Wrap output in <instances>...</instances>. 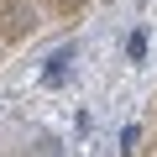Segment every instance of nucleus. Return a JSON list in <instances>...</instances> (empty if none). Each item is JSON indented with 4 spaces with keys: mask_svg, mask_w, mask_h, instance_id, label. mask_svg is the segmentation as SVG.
<instances>
[{
    "mask_svg": "<svg viewBox=\"0 0 157 157\" xmlns=\"http://www.w3.org/2000/svg\"><path fill=\"white\" fill-rule=\"evenodd\" d=\"M68 63H73V42H63L58 52H47V63H42V84H63V78H68Z\"/></svg>",
    "mask_w": 157,
    "mask_h": 157,
    "instance_id": "nucleus-1",
    "label": "nucleus"
},
{
    "mask_svg": "<svg viewBox=\"0 0 157 157\" xmlns=\"http://www.w3.org/2000/svg\"><path fill=\"white\" fill-rule=\"evenodd\" d=\"M126 58H147V32H141V26L126 37Z\"/></svg>",
    "mask_w": 157,
    "mask_h": 157,
    "instance_id": "nucleus-2",
    "label": "nucleus"
},
{
    "mask_svg": "<svg viewBox=\"0 0 157 157\" xmlns=\"http://www.w3.org/2000/svg\"><path fill=\"white\" fill-rule=\"evenodd\" d=\"M136 141H141V131H136V126H126V131H121V152H136Z\"/></svg>",
    "mask_w": 157,
    "mask_h": 157,
    "instance_id": "nucleus-3",
    "label": "nucleus"
},
{
    "mask_svg": "<svg viewBox=\"0 0 157 157\" xmlns=\"http://www.w3.org/2000/svg\"><path fill=\"white\" fill-rule=\"evenodd\" d=\"M63 6H78V0H63Z\"/></svg>",
    "mask_w": 157,
    "mask_h": 157,
    "instance_id": "nucleus-4",
    "label": "nucleus"
}]
</instances>
